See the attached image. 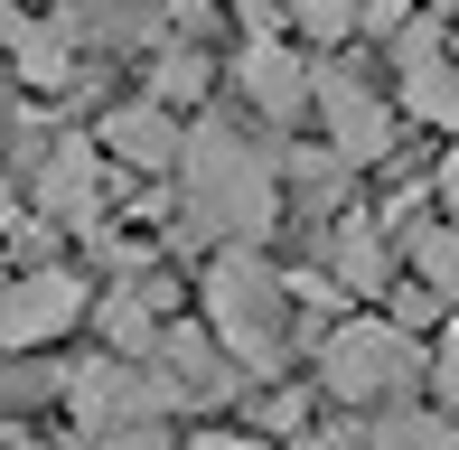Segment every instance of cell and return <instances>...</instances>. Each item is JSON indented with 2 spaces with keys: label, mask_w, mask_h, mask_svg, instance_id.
I'll use <instances>...</instances> for the list:
<instances>
[{
  "label": "cell",
  "mask_w": 459,
  "mask_h": 450,
  "mask_svg": "<svg viewBox=\"0 0 459 450\" xmlns=\"http://www.w3.org/2000/svg\"><path fill=\"white\" fill-rule=\"evenodd\" d=\"M290 281L273 273L263 254H216L206 263V329H216V347L235 366H254V376H273V366L290 357Z\"/></svg>",
  "instance_id": "cell-2"
},
{
  "label": "cell",
  "mask_w": 459,
  "mask_h": 450,
  "mask_svg": "<svg viewBox=\"0 0 459 450\" xmlns=\"http://www.w3.org/2000/svg\"><path fill=\"white\" fill-rule=\"evenodd\" d=\"M412 281L431 300H459V225H412Z\"/></svg>",
  "instance_id": "cell-14"
},
{
  "label": "cell",
  "mask_w": 459,
  "mask_h": 450,
  "mask_svg": "<svg viewBox=\"0 0 459 450\" xmlns=\"http://www.w3.org/2000/svg\"><path fill=\"white\" fill-rule=\"evenodd\" d=\"M300 450H347V441H319V432H309V441H300Z\"/></svg>",
  "instance_id": "cell-22"
},
{
  "label": "cell",
  "mask_w": 459,
  "mask_h": 450,
  "mask_svg": "<svg viewBox=\"0 0 459 450\" xmlns=\"http://www.w3.org/2000/svg\"><path fill=\"white\" fill-rule=\"evenodd\" d=\"M319 113H328V141H338L347 169H385L394 160V113L375 104L347 66H319Z\"/></svg>",
  "instance_id": "cell-6"
},
{
  "label": "cell",
  "mask_w": 459,
  "mask_h": 450,
  "mask_svg": "<svg viewBox=\"0 0 459 450\" xmlns=\"http://www.w3.org/2000/svg\"><path fill=\"white\" fill-rule=\"evenodd\" d=\"M319 376H328L338 403H385V394H403L412 376H431V366H422V347H412L403 319H338V329L319 338Z\"/></svg>",
  "instance_id": "cell-3"
},
{
  "label": "cell",
  "mask_w": 459,
  "mask_h": 450,
  "mask_svg": "<svg viewBox=\"0 0 459 450\" xmlns=\"http://www.w3.org/2000/svg\"><path fill=\"white\" fill-rule=\"evenodd\" d=\"M290 19H300V38H319V48L366 38V10H357V0H290Z\"/></svg>",
  "instance_id": "cell-16"
},
{
  "label": "cell",
  "mask_w": 459,
  "mask_h": 450,
  "mask_svg": "<svg viewBox=\"0 0 459 450\" xmlns=\"http://www.w3.org/2000/svg\"><path fill=\"white\" fill-rule=\"evenodd\" d=\"M235 75H244V104L273 113V122H300L309 104H319V66H309L300 48H281V38H273V48H244Z\"/></svg>",
  "instance_id": "cell-9"
},
{
  "label": "cell",
  "mask_w": 459,
  "mask_h": 450,
  "mask_svg": "<svg viewBox=\"0 0 459 450\" xmlns=\"http://www.w3.org/2000/svg\"><path fill=\"white\" fill-rule=\"evenodd\" d=\"M151 300H160V273H122L113 291H103V338H113L122 357H160V319H151Z\"/></svg>",
  "instance_id": "cell-12"
},
{
  "label": "cell",
  "mask_w": 459,
  "mask_h": 450,
  "mask_svg": "<svg viewBox=\"0 0 459 450\" xmlns=\"http://www.w3.org/2000/svg\"><path fill=\"white\" fill-rule=\"evenodd\" d=\"M103 151L132 160V169H169L187 151V132L169 122V104H122V113H103Z\"/></svg>",
  "instance_id": "cell-10"
},
{
  "label": "cell",
  "mask_w": 459,
  "mask_h": 450,
  "mask_svg": "<svg viewBox=\"0 0 459 450\" xmlns=\"http://www.w3.org/2000/svg\"><path fill=\"white\" fill-rule=\"evenodd\" d=\"M431 385L459 403V329H441V357H431Z\"/></svg>",
  "instance_id": "cell-19"
},
{
  "label": "cell",
  "mask_w": 459,
  "mask_h": 450,
  "mask_svg": "<svg viewBox=\"0 0 459 450\" xmlns=\"http://www.w3.org/2000/svg\"><path fill=\"white\" fill-rule=\"evenodd\" d=\"M94 450H169V432H160V422H132V432H103Z\"/></svg>",
  "instance_id": "cell-18"
},
{
  "label": "cell",
  "mask_w": 459,
  "mask_h": 450,
  "mask_svg": "<svg viewBox=\"0 0 459 450\" xmlns=\"http://www.w3.org/2000/svg\"><path fill=\"white\" fill-rule=\"evenodd\" d=\"M328 281L357 291V300H375V291L394 281V263H385V244H375L366 216H338V225H328Z\"/></svg>",
  "instance_id": "cell-13"
},
{
  "label": "cell",
  "mask_w": 459,
  "mask_h": 450,
  "mask_svg": "<svg viewBox=\"0 0 459 450\" xmlns=\"http://www.w3.org/2000/svg\"><path fill=\"white\" fill-rule=\"evenodd\" d=\"M10 450H48V441H10Z\"/></svg>",
  "instance_id": "cell-23"
},
{
  "label": "cell",
  "mask_w": 459,
  "mask_h": 450,
  "mask_svg": "<svg viewBox=\"0 0 459 450\" xmlns=\"http://www.w3.org/2000/svg\"><path fill=\"white\" fill-rule=\"evenodd\" d=\"M197 94H206V56L169 48V56H160V104H197Z\"/></svg>",
  "instance_id": "cell-17"
},
{
  "label": "cell",
  "mask_w": 459,
  "mask_h": 450,
  "mask_svg": "<svg viewBox=\"0 0 459 450\" xmlns=\"http://www.w3.org/2000/svg\"><path fill=\"white\" fill-rule=\"evenodd\" d=\"M169 403H178L169 376H151V366H75V376H66V413H75L85 441L132 432V422H160Z\"/></svg>",
  "instance_id": "cell-4"
},
{
  "label": "cell",
  "mask_w": 459,
  "mask_h": 450,
  "mask_svg": "<svg viewBox=\"0 0 459 450\" xmlns=\"http://www.w3.org/2000/svg\"><path fill=\"white\" fill-rule=\"evenodd\" d=\"M160 366H169V394L178 403H225V394H235V357L206 347L197 329H169V338H160Z\"/></svg>",
  "instance_id": "cell-11"
},
{
  "label": "cell",
  "mask_w": 459,
  "mask_h": 450,
  "mask_svg": "<svg viewBox=\"0 0 459 450\" xmlns=\"http://www.w3.org/2000/svg\"><path fill=\"white\" fill-rule=\"evenodd\" d=\"M366 450H459V422H450V413H412V403H394V413L375 422Z\"/></svg>",
  "instance_id": "cell-15"
},
{
  "label": "cell",
  "mask_w": 459,
  "mask_h": 450,
  "mask_svg": "<svg viewBox=\"0 0 459 450\" xmlns=\"http://www.w3.org/2000/svg\"><path fill=\"white\" fill-rule=\"evenodd\" d=\"M178 197H187V235H216L225 254H235L244 235H263L281 207V169L254 151L244 132H225V122H197L178 151Z\"/></svg>",
  "instance_id": "cell-1"
},
{
  "label": "cell",
  "mask_w": 459,
  "mask_h": 450,
  "mask_svg": "<svg viewBox=\"0 0 459 450\" xmlns=\"http://www.w3.org/2000/svg\"><path fill=\"white\" fill-rule=\"evenodd\" d=\"M187 450H263V441H244V432H206V441H187Z\"/></svg>",
  "instance_id": "cell-20"
},
{
  "label": "cell",
  "mask_w": 459,
  "mask_h": 450,
  "mask_svg": "<svg viewBox=\"0 0 459 450\" xmlns=\"http://www.w3.org/2000/svg\"><path fill=\"white\" fill-rule=\"evenodd\" d=\"M441 207H459V151H450V169H441Z\"/></svg>",
  "instance_id": "cell-21"
},
{
  "label": "cell",
  "mask_w": 459,
  "mask_h": 450,
  "mask_svg": "<svg viewBox=\"0 0 459 450\" xmlns=\"http://www.w3.org/2000/svg\"><path fill=\"white\" fill-rule=\"evenodd\" d=\"M394 66H403V104L422 122H441V132H459V56L441 48V29L412 19V29L394 38Z\"/></svg>",
  "instance_id": "cell-7"
},
{
  "label": "cell",
  "mask_w": 459,
  "mask_h": 450,
  "mask_svg": "<svg viewBox=\"0 0 459 450\" xmlns=\"http://www.w3.org/2000/svg\"><path fill=\"white\" fill-rule=\"evenodd\" d=\"M38 216H48V225H75V235H94V216H103L94 141H56V151L38 160Z\"/></svg>",
  "instance_id": "cell-8"
},
{
  "label": "cell",
  "mask_w": 459,
  "mask_h": 450,
  "mask_svg": "<svg viewBox=\"0 0 459 450\" xmlns=\"http://www.w3.org/2000/svg\"><path fill=\"white\" fill-rule=\"evenodd\" d=\"M85 319V281L75 273H19L0 281V347H56Z\"/></svg>",
  "instance_id": "cell-5"
}]
</instances>
